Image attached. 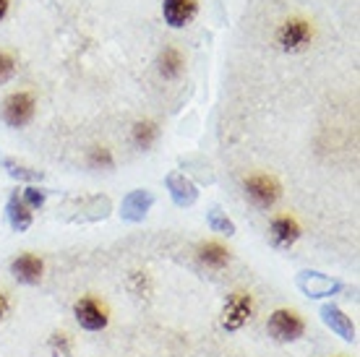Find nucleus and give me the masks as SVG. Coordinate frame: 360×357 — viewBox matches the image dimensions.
Here are the masks:
<instances>
[{
	"instance_id": "412c9836",
	"label": "nucleus",
	"mask_w": 360,
	"mask_h": 357,
	"mask_svg": "<svg viewBox=\"0 0 360 357\" xmlns=\"http://www.w3.org/2000/svg\"><path fill=\"white\" fill-rule=\"evenodd\" d=\"M8 13V0H0V18H6Z\"/></svg>"
},
{
	"instance_id": "6ab92c4d",
	"label": "nucleus",
	"mask_w": 360,
	"mask_h": 357,
	"mask_svg": "<svg viewBox=\"0 0 360 357\" xmlns=\"http://www.w3.org/2000/svg\"><path fill=\"white\" fill-rule=\"evenodd\" d=\"M6 167H8V172L13 175V178H29V180H37V178H42L39 172H27V167H18L16 162H6Z\"/></svg>"
},
{
	"instance_id": "dca6fc26",
	"label": "nucleus",
	"mask_w": 360,
	"mask_h": 357,
	"mask_svg": "<svg viewBox=\"0 0 360 357\" xmlns=\"http://www.w3.org/2000/svg\"><path fill=\"white\" fill-rule=\"evenodd\" d=\"M47 344H50V352H53L55 357H71V349H73L71 334H65V331H55Z\"/></svg>"
},
{
	"instance_id": "9d476101",
	"label": "nucleus",
	"mask_w": 360,
	"mask_h": 357,
	"mask_svg": "<svg viewBox=\"0 0 360 357\" xmlns=\"http://www.w3.org/2000/svg\"><path fill=\"white\" fill-rule=\"evenodd\" d=\"M198 13V0H165L162 3V16L165 24L172 29L188 27Z\"/></svg>"
},
{
	"instance_id": "423d86ee",
	"label": "nucleus",
	"mask_w": 360,
	"mask_h": 357,
	"mask_svg": "<svg viewBox=\"0 0 360 357\" xmlns=\"http://www.w3.org/2000/svg\"><path fill=\"white\" fill-rule=\"evenodd\" d=\"M3 120L11 128H24L34 120L37 115V99L32 91H11L8 97L3 99V108H0Z\"/></svg>"
},
{
	"instance_id": "ddd939ff",
	"label": "nucleus",
	"mask_w": 360,
	"mask_h": 357,
	"mask_svg": "<svg viewBox=\"0 0 360 357\" xmlns=\"http://www.w3.org/2000/svg\"><path fill=\"white\" fill-rule=\"evenodd\" d=\"M321 316H324V321L332 326L334 331H340L345 339H355V326H352V321L345 316L340 308H334V305H326L324 311H321Z\"/></svg>"
},
{
	"instance_id": "20e7f679",
	"label": "nucleus",
	"mask_w": 360,
	"mask_h": 357,
	"mask_svg": "<svg viewBox=\"0 0 360 357\" xmlns=\"http://www.w3.org/2000/svg\"><path fill=\"white\" fill-rule=\"evenodd\" d=\"M243 190L248 201L259 209H271L282 198V186L274 175H266V172H253V175H245L243 178Z\"/></svg>"
},
{
	"instance_id": "f257e3e1",
	"label": "nucleus",
	"mask_w": 360,
	"mask_h": 357,
	"mask_svg": "<svg viewBox=\"0 0 360 357\" xmlns=\"http://www.w3.org/2000/svg\"><path fill=\"white\" fill-rule=\"evenodd\" d=\"M256 316V297L251 290H235L225 297L219 323L225 331H240Z\"/></svg>"
},
{
	"instance_id": "f8f14e48",
	"label": "nucleus",
	"mask_w": 360,
	"mask_h": 357,
	"mask_svg": "<svg viewBox=\"0 0 360 357\" xmlns=\"http://www.w3.org/2000/svg\"><path fill=\"white\" fill-rule=\"evenodd\" d=\"M8 222L16 233H24L32 227V209L18 198V193H13L8 201Z\"/></svg>"
},
{
	"instance_id": "9b49d317",
	"label": "nucleus",
	"mask_w": 360,
	"mask_h": 357,
	"mask_svg": "<svg viewBox=\"0 0 360 357\" xmlns=\"http://www.w3.org/2000/svg\"><path fill=\"white\" fill-rule=\"evenodd\" d=\"M157 68L162 73V79L167 81H175L183 76L186 71V60H183V53H180L178 47H165L160 58H157Z\"/></svg>"
},
{
	"instance_id": "7ed1b4c3",
	"label": "nucleus",
	"mask_w": 360,
	"mask_h": 357,
	"mask_svg": "<svg viewBox=\"0 0 360 357\" xmlns=\"http://www.w3.org/2000/svg\"><path fill=\"white\" fill-rule=\"evenodd\" d=\"M266 331H269L271 339L277 342H297L303 339L306 334V318L295 311V308H277L269 313V321H266Z\"/></svg>"
},
{
	"instance_id": "1a4fd4ad",
	"label": "nucleus",
	"mask_w": 360,
	"mask_h": 357,
	"mask_svg": "<svg viewBox=\"0 0 360 357\" xmlns=\"http://www.w3.org/2000/svg\"><path fill=\"white\" fill-rule=\"evenodd\" d=\"M196 261L204 268L222 271V268L230 266V261H233V250L219 240H204V242H198L196 245Z\"/></svg>"
},
{
	"instance_id": "f03ea898",
	"label": "nucleus",
	"mask_w": 360,
	"mask_h": 357,
	"mask_svg": "<svg viewBox=\"0 0 360 357\" xmlns=\"http://www.w3.org/2000/svg\"><path fill=\"white\" fill-rule=\"evenodd\" d=\"M73 318L84 331H105L110 326V308L108 303L97 295H82L73 303Z\"/></svg>"
},
{
	"instance_id": "aec40b11",
	"label": "nucleus",
	"mask_w": 360,
	"mask_h": 357,
	"mask_svg": "<svg viewBox=\"0 0 360 357\" xmlns=\"http://www.w3.org/2000/svg\"><path fill=\"white\" fill-rule=\"evenodd\" d=\"M11 308H13V300H11L8 290H3V287H0V321H6V318H8Z\"/></svg>"
},
{
	"instance_id": "0eeeda50",
	"label": "nucleus",
	"mask_w": 360,
	"mask_h": 357,
	"mask_svg": "<svg viewBox=\"0 0 360 357\" xmlns=\"http://www.w3.org/2000/svg\"><path fill=\"white\" fill-rule=\"evenodd\" d=\"M11 277L21 282V285L27 287H34L42 282L45 277V259L39 256V253H32V250H24V253H18L16 259L11 261Z\"/></svg>"
},
{
	"instance_id": "39448f33",
	"label": "nucleus",
	"mask_w": 360,
	"mask_h": 357,
	"mask_svg": "<svg viewBox=\"0 0 360 357\" xmlns=\"http://www.w3.org/2000/svg\"><path fill=\"white\" fill-rule=\"evenodd\" d=\"M274 39H277V45L282 53H300V50H306V47L311 45V39H314V24H311L308 18L292 16L279 24Z\"/></svg>"
},
{
	"instance_id": "a211bd4d",
	"label": "nucleus",
	"mask_w": 360,
	"mask_h": 357,
	"mask_svg": "<svg viewBox=\"0 0 360 357\" xmlns=\"http://www.w3.org/2000/svg\"><path fill=\"white\" fill-rule=\"evenodd\" d=\"M21 201H24L29 209H42V206H45V190H39V188H27L24 196H21Z\"/></svg>"
},
{
	"instance_id": "f3484780",
	"label": "nucleus",
	"mask_w": 360,
	"mask_h": 357,
	"mask_svg": "<svg viewBox=\"0 0 360 357\" xmlns=\"http://www.w3.org/2000/svg\"><path fill=\"white\" fill-rule=\"evenodd\" d=\"M13 73H16V58L8 50H0V84L13 79Z\"/></svg>"
},
{
	"instance_id": "4468645a",
	"label": "nucleus",
	"mask_w": 360,
	"mask_h": 357,
	"mask_svg": "<svg viewBox=\"0 0 360 357\" xmlns=\"http://www.w3.org/2000/svg\"><path fill=\"white\" fill-rule=\"evenodd\" d=\"M160 136V128L154 120H139V123L131 128V141L139 146V149H149Z\"/></svg>"
},
{
	"instance_id": "2eb2a0df",
	"label": "nucleus",
	"mask_w": 360,
	"mask_h": 357,
	"mask_svg": "<svg viewBox=\"0 0 360 357\" xmlns=\"http://www.w3.org/2000/svg\"><path fill=\"white\" fill-rule=\"evenodd\" d=\"M86 164H89L91 170H110L115 160H112V152H110L108 146H91L89 152H86Z\"/></svg>"
},
{
	"instance_id": "6e6552de",
	"label": "nucleus",
	"mask_w": 360,
	"mask_h": 357,
	"mask_svg": "<svg viewBox=\"0 0 360 357\" xmlns=\"http://www.w3.org/2000/svg\"><path fill=\"white\" fill-rule=\"evenodd\" d=\"M303 235V227L292 214H277L269 222V238L274 248H292Z\"/></svg>"
}]
</instances>
